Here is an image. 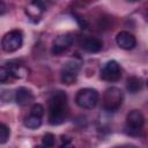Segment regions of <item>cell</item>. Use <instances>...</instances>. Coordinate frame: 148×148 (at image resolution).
Listing matches in <instances>:
<instances>
[{
	"label": "cell",
	"mask_w": 148,
	"mask_h": 148,
	"mask_svg": "<svg viewBox=\"0 0 148 148\" xmlns=\"http://www.w3.org/2000/svg\"><path fill=\"white\" fill-rule=\"evenodd\" d=\"M67 95L59 90L49 99V123L53 126L62 124L67 119Z\"/></svg>",
	"instance_id": "1"
},
{
	"label": "cell",
	"mask_w": 148,
	"mask_h": 148,
	"mask_svg": "<svg viewBox=\"0 0 148 148\" xmlns=\"http://www.w3.org/2000/svg\"><path fill=\"white\" fill-rule=\"evenodd\" d=\"M123 91L117 87L108 88L103 95V109L109 112H116L123 104Z\"/></svg>",
	"instance_id": "2"
},
{
	"label": "cell",
	"mask_w": 148,
	"mask_h": 148,
	"mask_svg": "<svg viewBox=\"0 0 148 148\" xmlns=\"http://www.w3.org/2000/svg\"><path fill=\"white\" fill-rule=\"evenodd\" d=\"M99 95L96 89L92 88H83L77 91L75 96V103L77 106L82 109H92L96 106L98 102Z\"/></svg>",
	"instance_id": "3"
},
{
	"label": "cell",
	"mask_w": 148,
	"mask_h": 148,
	"mask_svg": "<svg viewBox=\"0 0 148 148\" xmlns=\"http://www.w3.org/2000/svg\"><path fill=\"white\" fill-rule=\"evenodd\" d=\"M143 124H145V117L142 112L139 110H132L128 112L126 117L125 132L130 135H139Z\"/></svg>",
	"instance_id": "4"
},
{
	"label": "cell",
	"mask_w": 148,
	"mask_h": 148,
	"mask_svg": "<svg viewBox=\"0 0 148 148\" xmlns=\"http://www.w3.org/2000/svg\"><path fill=\"white\" fill-rule=\"evenodd\" d=\"M23 44V35L20 30H12L7 32L1 39V47L5 52L12 53L17 51Z\"/></svg>",
	"instance_id": "5"
},
{
	"label": "cell",
	"mask_w": 148,
	"mask_h": 148,
	"mask_svg": "<svg viewBox=\"0 0 148 148\" xmlns=\"http://www.w3.org/2000/svg\"><path fill=\"white\" fill-rule=\"evenodd\" d=\"M80 69H81V62L76 59H72L66 64H64L60 72L61 82L65 84H73L77 79Z\"/></svg>",
	"instance_id": "6"
},
{
	"label": "cell",
	"mask_w": 148,
	"mask_h": 148,
	"mask_svg": "<svg viewBox=\"0 0 148 148\" xmlns=\"http://www.w3.org/2000/svg\"><path fill=\"white\" fill-rule=\"evenodd\" d=\"M121 77V72L116 60L108 61L101 69V79L108 82H116Z\"/></svg>",
	"instance_id": "7"
},
{
	"label": "cell",
	"mask_w": 148,
	"mask_h": 148,
	"mask_svg": "<svg viewBox=\"0 0 148 148\" xmlns=\"http://www.w3.org/2000/svg\"><path fill=\"white\" fill-rule=\"evenodd\" d=\"M73 45V37L71 34H61L57 36L53 40L51 52L53 56H59L66 52Z\"/></svg>",
	"instance_id": "8"
},
{
	"label": "cell",
	"mask_w": 148,
	"mask_h": 148,
	"mask_svg": "<svg viewBox=\"0 0 148 148\" xmlns=\"http://www.w3.org/2000/svg\"><path fill=\"white\" fill-rule=\"evenodd\" d=\"M116 42L118 46L123 50H132L136 45V39L135 37L128 32V31H120L116 36Z\"/></svg>",
	"instance_id": "9"
},
{
	"label": "cell",
	"mask_w": 148,
	"mask_h": 148,
	"mask_svg": "<svg viewBox=\"0 0 148 148\" xmlns=\"http://www.w3.org/2000/svg\"><path fill=\"white\" fill-rule=\"evenodd\" d=\"M44 12H45V6L40 1H32L25 7L27 16L34 22H38Z\"/></svg>",
	"instance_id": "10"
},
{
	"label": "cell",
	"mask_w": 148,
	"mask_h": 148,
	"mask_svg": "<svg viewBox=\"0 0 148 148\" xmlns=\"http://www.w3.org/2000/svg\"><path fill=\"white\" fill-rule=\"evenodd\" d=\"M5 67L8 69L10 76L14 77V79H23L29 73V69L22 62L16 61V60H13V61L7 62Z\"/></svg>",
	"instance_id": "11"
},
{
	"label": "cell",
	"mask_w": 148,
	"mask_h": 148,
	"mask_svg": "<svg viewBox=\"0 0 148 148\" xmlns=\"http://www.w3.org/2000/svg\"><path fill=\"white\" fill-rule=\"evenodd\" d=\"M15 102L20 106H27L34 102V94L25 87H20L15 91Z\"/></svg>",
	"instance_id": "12"
},
{
	"label": "cell",
	"mask_w": 148,
	"mask_h": 148,
	"mask_svg": "<svg viewBox=\"0 0 148 148\" xmlns=\"http://www.w3.org/2000/svg\"><path fill=\"white\" fill-rule=\"evenodd\" d=\"M82 49L89 53H97L103 47V40L96 37H87L81 44Z\"/></svg>",
	"instance_id": "13"
},
{
	"label": "cell",
	"mask_w": 148,
	"mask_h": 148,
	"mask_svg": "<svg viewBox=\"0 0 148 148\" xmlns=\"http://www.w3.org/2000/svg\"><path fill=\"white\" fill-rule=\"evenodd\" d=\"M126 88L131 94H136L142 89V81L136 76H131L127 80Z\"/></svg>",
	"instance_id": "14"
},
{
	"label": "cell",
	"mask_w": 148,
	"mask_h": 148,
	"mask_svg": "<svg viewBox=\"0 0 148 148\" xmlns=\"http://www.w3.org/2000/svg\"><path fill=\"white\" fill-rule=\"evenodd\" d=\"M23 124H24L25 127H28L30 130H35V128H38L42 125V118L36 117L34 114H30V116H28V117L24 118Z\"/></svg>",
	"instance_id": "15"
},
{
	"label": "cell",
	"mask_w": 148,
	"mask_h": 148,
	"mask_svg": "<svg viewBox=\"0 0 148 148\" xmlns=\"http://www.w3.org/2000/svg\"><path fill=\"white\" fill-rule=\"evenodd\" d=\"M10 136V130L6 124H1L0 125V143L3 145L8 141Z\"/></svg>",
	"instance_id": "16"
},
{
	"label": "cell",
	"mask_w": 148,
	"mask_h": 148,
	"mask_svg": "<svg viewBox=\"0 0 148 148\" xmlns=\"http://www.w3.org/2000/svg\"><path fill=\"white\" fill-rule=\"evenodd\" d=\"M54 142H56V138L52 133H45L43 135V139H42V145H44L45 147L47 148H51L54 146Z\"/></svg>",
	"instance_id": "17"
},
{
	"label": "cell",
	"mask_w": 148,
	"mask_h": 148,
	"mask_svg": "<svg viewBox=\"0 0 148 148\" xmlns=\"http://www.w3.org/2000/svg\"><path fill=\"white\" fill-rule=\"evenodd\" d=\"M44 106L42 105V104H39V103H36V104H34L32 106H31V110H30V114H34V116H36V117H39V118H42L43 117V114H44Z\"/></svg>",
	"instance_id": "18"
},
{
	"label": "cell",
	"mask_w": 148,
	"mask_h": 148,
	"mask_svg": "<svg viewBox=\"0 0 148 148\" xmlns=\"http://www.w3.org/2000/svg\"><path fill=\"white\" fill-rule=\"evenodd\" d=\"M9 76H10V74H9L8 69L5 66H1V68H0V82L6 83L9 80Z\"/></svg>",
	"instance_id": "19"
},
{
	"label": "cell",
	"mask_w": 148,
	"mask_h": 148,
	"mask_svg": "<svg viewBox=\"0 0 148 148\" xmlns=\"http://www.w3.org/2000/svg\"><path fill=\"white\" fill-rule=\"evenodd\" d=\"M59 148H75V147H74V145H73V142H72V140L69 138L62 136L61 138V143H60Z\"/></svg>",
	"instance_id": "20"
},
{
	"label": "cell",
	"mask_w": 148,
	"mask_h": 148,
	"mask_svg": "<svg viewBox=\"0 0 148 148\" xmlns=\"http://www.w3.org/2000/svg\"><path fill=\"white\" fill-rule=\"evenodd\" d=\"M0 15H3L5 14V12H6V6H5V3L2 2V1H0Z\"/></svg>",
	"instance_id": "21"
},
{
	"label": "cell",
	"mask_w": 148,
	"mask_h": 148,
	"mask_svg": "<svg viewBox=\"0 0 148 148\" xmlns=\"http://www.w3.org/2000/svg\"><path fill=\"white\" fill-rule=\"evenodd\" d=\"M116 148H138V147L134 146V145H130V143H127V145H121V146L116 147Z\"/></svg>",
	"instance_id": "22"
},
{
	"label": "cell",
	"mask_w": 148,
	"mask_h": 148,
	"mask_svg": "<svg viewBox=\"0 0 148 148\" xmlns=\"http://www.w3.org/2000/svg\"><path fill=\"white\" fill-rule=\"evenodd\" d=\"M34 148H47V147H45L44 145H37V146H35Z\"/></svg>",
	"instance_id": "23"
},
{
	"label": "cell",
	"mask_w": 148,
	"mask_h": 148,
	"mask_svg": "<svg viewBox=\"0 0 148 148\" xmlns=\"http://www.w3.org/2000/svg\"><path fill=\"white\" fill-rule=\"evenodd\" d=\"M147 20H148V12H147Z\"/></svg>",
	"instance_id": "24"
},
{
	"label": "cell",
	"mask_w": 148,
	"mask_h": 148,
	"mask_svg": "<svg viewBox=\"0 0 148 148\" xmlns=\"http://www.w3.org/2000/svg\"><path fill=\"white\" fill-rule=\"evenodd\" d=\"M147 86H148V80H147Z\"/></svg>",
	"instance_id": "25"
}]
</instances>
